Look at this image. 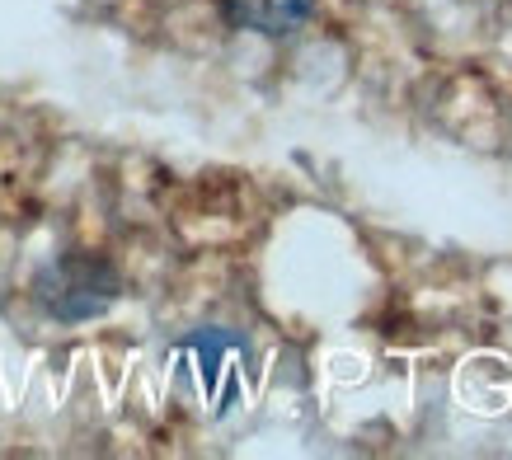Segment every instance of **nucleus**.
I'll return each instance as SVG.
<instances>
[{"label": "nucleus", "instance_id": "f257e3e1", "mask_svg": "<svg viewBox=\"0 0 512 460\" xmlns=\"http://www.w3.org/2000/svg\"><path fill=\"white\" fill-rule=\"evenodd\" d=\"M38 301H43V310L52 320H62V324L94 320V315H104L118 301V273L104 259L71 254V259L52 263L38 277Z\"/></svg>", "mask_w": 512, "mask_h": 460}, {"label": "nucleus", "instance_id": "f03ea898", "mask_svg": "<svg viewBox=\"0 0 512 460\" xmlns=\"http://www.w3.org/2000/svg\"><path fill=\"white\" fill-rule=\"evenodd\" d=\"M226 10L240 29L254 33H292L296 24H306L311 0H226Z\"/></svg>", "mask_w": 512, "mask_h": 460}]
</instances>
